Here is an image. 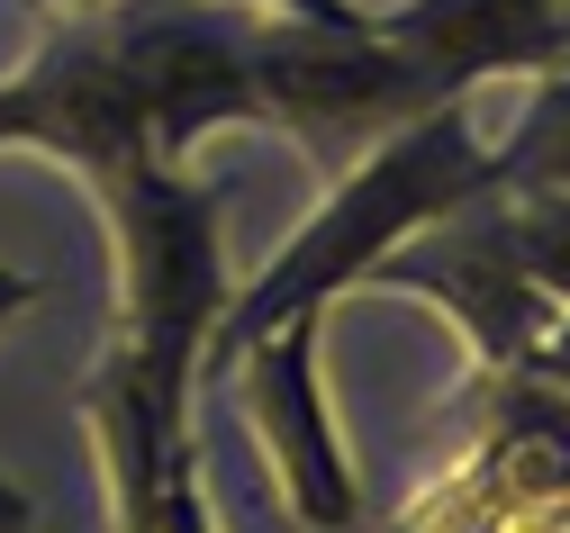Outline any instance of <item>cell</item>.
Listing matches in <instances>:
<instances>
[{
  "label": "cell",
  "mask_w": 570,
  "mask_h": 533,
  "mask_svg": "<svg viewBox=\"0 0 570 533\" xmlns=\"http://www.w3.org/2000/svg\"><path fill=\"white\" fill-rule=\"evenodd\" d=\"M425 100L435 91L372 28L344 37L254 0H100L46 19L37 55L0 72V145H37L82 181H109L136 155L190 164L199 136L281 127L326 164Z\"/></svg>",
  "instance_id": "6da1fadb"
},
{
  "label": "cell",
  "mask_w": 570,
  "mask_h": 533,
  "mask_svg": "<svg viewBox=\"0 0 570 533\" xmlns=\"http://www.w3.org/2000/svg\"><path fill=\"white\" fill-rule=\"evenodd\" d=\"M480 190H489V136H471L462 100H425L416 118L381 127L363 155H353V172L335 181V199H326L245 289H227L199 371H227L263 326L299 317V308H335L344 289H363V272H372L399 236H416L425 217H444V208H462V199H480Z\"/></svg>",
  "instance_id": "7a4b0ae2"
},
{
  "label": "cell",
  "mask_w": 570,
  "mask_h": 533,
  "mask_svg": "<svg viewBox=\"0 0 570 533\" xmlns=\"http://www.w3.org/2000/svg\"><path fill=\"white\" fill-rule=\"evenodd\" d=\"M109 245H118V344H146L164 362L208 353V326L227 308V254H218V190L190 181L164 155H136L91 181Z\"/></svg>",
  "instance_id": "3957f363"
},
{
  "label": "cell",
  "mask_w": 570,
  "mask_h": 533,
  "mask_svg": "<svg viewBox=\"0 0 570 533\" xmlns=\"http://www.w3.org/2000/svg\"><path fill=\"white\" fill-rule=\"evenodd\" d=\"M399 533H570V389L525 362H480L471 443Z\"/></svg>",
  "instance_id": "277c9868"
},
{
  "label": "cell",
  "mask_w": 570,
  "mask_h": 533,
  "mask_svg": "<svg viewBox=\"0 0 570 533\" xmlns=\"http://www.w3.org/2000/svg\"><path fill=\"white\" fill-rule=\"evenodd\" d=\"M190 362H164L146 344H118L82 379V425L100 452V488L118 533H218L199 488V443H190Z\"/></svg>",
  "instance_id": "5b68a950"
},
{
  "label": "cell",
  "mask_w": 570,
  "mask_h": 533,
  "mask_svg": "<svg viewBox=\"0 0 570 533\" xmlns=\"http://www.w3.org/2000/svg\"><path fill=\"white\" fill-rule=\"evenodd\" d=\"M317 335H326V308H299L263 326L218 379L236 389L263 462L291 497V515L308 533H344L363 515V488H353V462H344V434H335V407H326V371H317Z\"/></svg>",
  "instance_id": "8992f818"
},
{
  "label": "cell",
  "mask_w": 570,
  "mask_h": 533,
  "mask_svg": "<svg viewBox=\"0 0 570 533\" xmlns=\"http://www.w3.org/2000/svg\"><path fill=\"white\" fill-rule=\"evenodd\" d=\"M363 289H407V298H435V308L462 326V344L480 362H525L534 335L552 326V298L525 280V263L508 254V236H498V217H489V190L444 208V217H425L416 236H399Z\"/></svg>",
  "instance_id": "52a82bcc"
},
{
  "label": "cell",
  "mask_w": 570,
  "mask_h": 533,
  "mask_svg": "<svg viewBox=\"0 0 570 533\" xmlns=\"http://www.w3.org/2000/svg\"><path fill=\"white\" fill-rule=\"evenodd\" d=\"M372 37L435 100H462L471 82L561 72V0H399L372 10Z\"/></svg>",
  "instance_id": "ba28073f"
},
{
  "label": "cell",
  "mask_w": 570,
  "mask_h": 533,
  "mask_svg": "<svg viewBox=\"0 0 570 533\" xmlns=\"http://www.w3.org/2000/svg\"><path fill=\"white\" fill-rule=\"evenodd\" d=\"M489 190H570V72H534L525 109L489 145Z\"/></svg>",
  "instance_id": "9c48e42d"
},
{
  "label": "cell",
  "mask_w": 570,
  "mask_h": 533,
  "mask_svg": "<svg viewBox=\"0 0 570 533\" xmlns=\"http://www.w3.org/2000/svg\"><path fill=\"white\" fill-rule=\"evenodd\" d=\"M489 217L525 263V280L552 308H570V190H489Z\"/></svg>",
  "instance_id": "30bf717a"
},
{
  "label": "cell",
  "mask_w": 570,
  "mask_h": 533,
  "mask_svg": "<svg viewBox=\"0 0 570 533\" xmlns=\"http://www.w3.org/2000/svg\"><path fill=\"white\" fill-rule=\"evenodd\" d=\"M254 10L308 19V28H344V37H363V28H372V10H363V0H254Z\"/></svg>",
  "instance_id": "8fae6325"
},
{
  "label": "cell",
  "mask_w": 570,
  "mask_h": 533,
  "mask_svg": "<svg viewBox=\"0 0 570 533\" xmlns=\"http://www.w3.org/2000/svg\"><path fill=\"white\" fill-rule=\"evenodd\" d=\"M525 371H543L552 389H570V317H552V326L534 335V353H525Z\"/></svg>",
  "instance_id": "7c38bea8"
},
{
  "label": "cell",
  "mask_w": 570,
  "mask_h": 533,
  "mask_svg": "<svg viewBox=\"0 0 570 533\" xmlns=\"http://www.w3.org/2000/svg\"><path fill=\"white\" fill-rule=\"evenodd\" d=\"M0 533H37V506H28L19 480H0Z\"/></svg>",
  "instance_id": "4fadbf2b"
},
{
  "label": "cell",
  "mask_w": 570,
  "mask_h": 533,
  "mask_svg": "<svg viewBox=\"0 0 570 533\" xmlns=\"http://www.w3.org/2000/svg\"><path fill=\"white\" fill-rule=\"evenodd\" d=\"M19 308H37V280H28V272H10V263H0V326H10Z\"/></svg>",
  "instance_id": "5bb4252c"
},
{
  "label": "cell",
  "mask_w": 570,
  "mask_h": 533,
  "mask_svg": "<svg viewBox=\"0 0 570 533\" xmlns=\"http://www.w3.org/2000/svg\"><path fill=\"white\" fill-rule=\"evenodd\" d=\"M37 19H73V10H100V0H28Z\"/></svg>",
  "instance_id": "9a60e30c"
},
{
  "label": "cell",
  "mask_w": 570,
  "mask_h": 533,
  "mask_svg": "<svg viewBox=\"0 0 570 533\" xmlns=\"http://www.w3.org/2000/svg\"><path fill=\"white\" fill-rule=\"evenodd\" d=\"M561 72H570V0H561Z\"/></svg>",
  "instance_id": "2e32d148"
}]
</instances>
